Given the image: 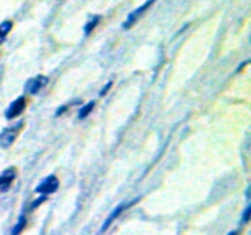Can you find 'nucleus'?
Here are the masks:
<instances>
[{
  "label": "nucleus",
  "instance_id": "obj_4",
  "mask_svg": "<svg viewBox=\"0 0 251 235\" xmlns=\"http://www.w3.org/2000/svg\"><path fill=\"white\" fill-rule=\"evenodd\" d=\"M25 108H26V99H25V97L21 95V97L17 98L16 100H14V102L9 105L7 110L5 112V117H6L7 119H14V118L19 117V115L24 112Z\"/></svg>",
  "mask_w": 251,
  "mask_h": 235
},
{
  "label": "nucleus",
  "instance_id": "obj_1",
  "mask_svg": "<svg viewBox=\"0 0 251 235\" xmlns=\"http://www.w3.org/2000/svg\"><path fill=\"white\" fill-rule=\"evenodd\" d=\"M22 125H24V122L20 121L19 124L14 125V126L6 127V129H4L0 132V147H1V148H9V147L14 143L17 135H19L20 130H21Z\"/></svg>",
  "mask_w": 251,
  "mask_h": 235
},
{
  "label": "nucleus",
  "instance_id": "obj_13",
  "mask_svg": "<svg viewBox=\"0 0 251 235\" xmlns=\"http://www.w3.org/2000/svg\"><path fill=\"white\" fill-rule=\"evenodd\" d=\"M46 200H47V196H46V195H42L41 197H39L38 200L36 201V202H33V203H32V207H31V208H32V210H33V208L38 207V205H41V203L43 202V201H46Z\"/></svg>",
  "mask_w": 251,
  "mask_h": 235
},
{
  "label": "nucleus",
  "instance_id": "obj_2",
  "mask_svg": "<svg viewBox=\"0 0 251 235\" xmlns=\"http://www.w3.org/2000/svg\"><path fill=\"white\" fill-rule=\"evenodd\" d=\"M59 188V180L55 175H49L48 178L44 179L41 184L36 188L37 193H42V195H50V193L55 192Z\"/></svg>",
  "mask_w": 251,
  "mask_h": 235
},
{
  "label": "nucleus",
  "instance_id": "obj_10",
  "mask_svg": "<svg viewBox=\"0 0 251 235\" xmlns=\"http://www.w3.org/2000/svg\"><path fill=\"white\" fill-rule=\"evenodd\" d=\"M93 108H95V102H90L88 104H86L85 107L81 108L80 112H78V119L82 120L85 119V118H87L88 114L93 110Z\"/></svg>",
  "mask_w": 251,
  "mask_h": 235
},
{
  "label": "nucleus",
  "instance_id": "obj_12",
  "mask_svg": "<svg viewBox=\"0 0 251 235\" xmlns=\"http://www.w3.org/2000/svg\"><path fill=\"white\" fill-rule=\"evenodd\" d=\"M250 213H251V206H249V207L245 210L244 214H243V222L244 223H248L250 220Z\"/></svg>",
  "mask_w": 251,
  "mask_h": 235
},
{
  "label": "nucleus",
  "instance_id": "obj_7",
  "mask_svg": "<svg viewBox=\"0 0 251 235\" xmlns=\"http://www.w3.org/2000/svg\"><path fill=\"white\" fill-rule=\"evenodd\" d=\"M136 201H132V202H130L129 205H120V206H118V207L115 208V210L113 211L112 213H110V215L107 218V220H105V222L103 223V227H102V229H100V232H104V230H107L108 228H109V225L112 224V223L114 222V220L117 219L118 217H119L120 213H122L124 210H126V208H129L130 206L134 205V203L136 202Z\"/></svg>",
  "mask_w": 251,
  "mask_h": 235
},
{
  "label": "nucleus",
  "instance_id": "obj_9",
  "mask_svg": "<svg viewBox=\"0 0 251 235\" xmlns=\"http://www.w3.org/2000/svg\"><path fill=\"white\" fill-rule=\"evenodd\" d=\"M26 224H27L26 217H25V215H21V217H20V219H19V222L15 224L14 229H12V232H11V235H20V234H21L22 230H24L25 227H26Z\"/></svg>",
  "mask_w": 251,
  "mask_h": 235
},
{
  "label": "nucleus",
  "instance_id": "obj_6",
  "mask_svg": "<svg viewBox=\"0 0 251 235\" xmlns=\"http://www.w3.org/2000/svg\"><path fill=\"white\" fill-rule=\"evenodd\" d=\"M47 83H48V78L44 77V76H37V77L32 78L27 82V90L31 94H36L44 86H47Z\"/></svg>",
  "mask_w": 251,
  "mask_h": 235
},
{
  "label": "nucleus",
  "instance_id": "obj_8",
  "mask_svg": "<svg viewBox=\"0 0 251 235\" xmlns=\"http://www.w3.org/2000/svg\"><path fill=\"white\" fill-rule=\"evenodd\" d=\"M12 28V22L11 21H4L0 24V44L5 41L6 36Z\"/></svg>",
  "mask_w": 251,
  "mask_h": 235
},
{
  "label": "nucleus",
  "instance_id": "obj_14",
  "mask_svg": "<svg viewBox=\"0 0 251 235\" xmlns=\"http://www.w3.org/2000/svg\"><path fill=\"white\" fill-rule=\"evenodd\" d=\"M112 85H113V82H112V81H110V82H108L107 85H105L104 87H103V90L100 91V97H102V95H104L105 93H107L108 91H109V88L112 87Z\"/></svg>",
  "mask_w": 251,
  "mask_h": 235
},
{
  "label": "nucleus",
  "instance_id": "obj_5",
  "mask_svg": "<svg viewBox=\"0 0 251 235\" xmlns=\"http://www.w3.org/2000/svg\"><path fill=\"white\" fill-rule=\"evenodd\" d=\"M15 178H16V171L12 168L7 169L0 175V193H4L9 190Z\"/></svg>",
  "mask_w": 251,
  "mask_h": 235
},
{
  "label": "nucleus",
  "instance_id": "obj_15",
  "mask_svg": "<svg viewBox=\"0 0 251 235\" xmlns=\"http://www.w3.org/2000/svg\"><path fill=\"white\" fill-rule=\"evenodd\" d=\"M237 234H238V232H237V230H235V232L229 233V234H228V235H237Z\"/></svg>",
  "mask_w": 251,
  "mask_h": 235
},
{
  "label": "nucleus",
  "instance_id": "obj_11",
  "mask_svg": "<svg viewBox=\"0 0 251 235\" xmlns=\"http://www.w3.org/2000/svg\"><path fill=\"white\" fill-rule=\"evenodd\" d=\"M100 16H96V17H93L92 20H90L87 24H86V26H85V34H86V36H88V34H90L91 32L93 31V29H95V27L97 26L98 22H100Z\"/></svg>",
  "mask_w": 251,
  "mask_h": 235
},
{
  "label": "nucleus",
  "instance_id": "obj_3",
  "mask_svg": "<svg viewBox=\"0 0 251 235\" xmlns=\"http://www.w3.org/2000/svg\"><path fill=\"white\" fill-rule=\"evenodd\" d=\"M153 2H154V0H146V1H145L144 4L141 5V6L137 7L136 10H134V11H132L131 14H129L127 19L125 20V22H124V24H123V28L127 29V28H130V27H131L132 24H136L137 20H139L140 17H141V15L144 14V12L146 11V10L149 9V7L151 6L152 4H153Z\"/></svg>",
  "mask_w": 251,
  "mask_h": 235
}]
</instances>
